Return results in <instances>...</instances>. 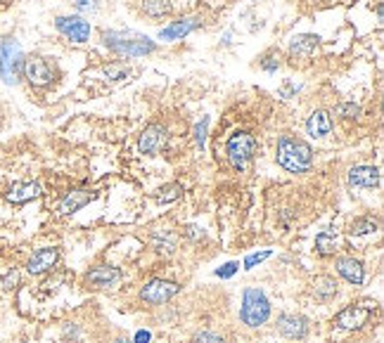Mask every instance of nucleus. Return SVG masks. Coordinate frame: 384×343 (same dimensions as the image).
<instances>
[{
  "label": "nucleus",
  "instance_id": "obj_1",
  "mask_svg": "<svg viewBox=\"0 0 384 343\" xmlns=\"http://www.w3.org/2000/svg\"><path fill=\"white\" fill-rule=\"evenodd\" d=\"M275 159L284 171L289 173H306L313 166V149L308 142L299 140L292 135H282L277 140V152Z\"/></svg>",
  "mask_w": 384,
  "mask_h": 343
},
{
  "label": "nucleus",
  "instance_id": "obj_2",
  "mask_svg": "<svg viewBox=\"0 0 384 343\" xmlns=\"http://www.w3.org/2000/svg\"><path fill=\"white\" fill-rule=\"evenodd\" d=\"M102 43L107 50L123 57H145L157 50L154 41L135 31H102Z\"/></svg>",
  "mask_w": 384,
  "mask_h": 343
},
{
  "label": "nucleus",
  "instance_id": "obj_3",
  "mask_svg": "<svg viewBox=\"0 0 384 343\" xmlns=\"http://www.w3.org/2000/svg\"><path fill=\"white\" fill-rule=\"evenodd\" d=\"M270 317V301L256 286H247L242 291V308H240V320L249 329H256Z\"/></svg>",
  "mask_w": 384,
  "mask_h": 343
},
{
  "label": "nucleus",
  "instance_id": "obj_4",
  "mask_svg": "<svg viewBox=\"0 0 384 343\" xmlns=\"http://www.w3.org/2000/svg\"><path fill=\"white\" fill-rule=\"evenodd\" d=\"M254 152H256V140H254L247 130H235V133L228 137L226 154L235 171H240V173L247 171L254 159Z\"/></svg>",
  "mask_w": 384,
  "mask_h": 343
},
{
  "label": "nucleus",
  "instance_id": "obj_5",
  "mask_svg": "<svg viewBox=\"0 0 384 343\" xmlns=\"http://www.w3.org/2000/svg\"><path fill=\"white\" fill-rule=\"evenodd\" d=\"M24 66L22 46L15 38H0V76L8 85L20 83Z\"/></svg>",
  "mask_w": 384,
  "mask_h": 343
},
{
  "label": "nucleus",
  "instance_id": "obj_6",
  "mask_svg": "<svg viewBox=\"0 0 384 343\" xmlns=\"http://www.w3.org/2000/svg\"><path fill=\"white\" fill-rule=\"evenodd\" d=\"M375 308H377V303L368 301V298H365V301L346 305L342 313L337 315V327L346 329V332H356V329H361V327L368 324L370 315L375 313Z\"/></svg>",
  "mask_w": 384,
  "mask_h": 343
},
{
  "label": "nucleus",
  "instance_id": "obj_7",
  "mask_svg": "<svg viewBox=\"0 0 384 343\" xmlns=\"http://www.w3.org/2000/svg\"><path fill=\"white\" fill-rule=\"evenodd\" d=\"M22 74L34 88H48V85L55 80V71H53L50 62L46 57H41V55H31V57L24 59Z\"/></svg>",
  "mask_w": 384,
  "mask_h": 343
},
{
  "label": "nucleus",
  "instance_id": "obj_8",
  "mask_svg": "<svg viewBox=\"0 0 384 343\" xmlns=\"http://www.w3.org/2000/svg\"><path fill=\"white\" fill-rule=\"evenodd\" d=\"M178 291H181V284L178 282H171V279H152V282H147L140 289V298L145 303L162 305V303H169L173 296H178Z\"/></svg>",
  "mask_w": 384,
  "mask_h": 343
},
{
  "label": "nucleus",
  "instance_id": "obj_9",
  "mask_svg": "<svg viewBox=\"0 0 384 343\" xmlns=\"http://www.w3.org/2000/svg\"><path fill=\"white\" fill-rule=\"evenodd\" d=\"M55 27L64 38H69L71 43H85L90 36V24L83 20V17L69 15V17H57L55 20Z\"/></svg>",
  "mask_w": 384,
  "mask_h": 343
},
{
  "label": "nucleus",
  "instance_id": "obj_10",
  "mask_svg": "<svg viewBox=\"0 0 384 343\" xmlns=\"http://www.w3.org/2000/svg\"><path fill=\"white\" fill-rule=\"evenodd\" d=\"M166 140H169L166 126H162V123H150V126L140 133L138 149L142 154H147V157H154V154H159V149L166 145Z\"/></svg>",
  "mask_w": 384,
  "mask_h": 343
},
{
  "label": "nucleus",
  "instance_id": "obj_11",
  "mask_svg": "<svg viewBox=\"0 0 384 343\" xmlns=\"http://www.w3.org/2000/svg\"><path fill=\"white\" fill-rule=\"evenodd\" d=\"M277 332H280L284 339H292V341H301L306 339L308 334V320L303 315L296 313H284L277 317Z\"/></svg>",
  "mask_w": 384,
  "mask_h": 343
},
{
  "label": "nucleus",
  "instance_id": "obj_12",
  "mask_svg": "<svg viewBox=\"0 0 384 343\" xmlns=\"http://www.w3.org/2000/svg\"><path fill=\"white\" fill-rule=\"evenodd\" d=\"M121 270L119 267H111V265H100V267H92V270L85 272V284H90L92 289H111L121 282Z\"/></svg>",
  "mask_w": 384,
  "mask_h": 343
},
{
  "label": "nucleus",
  "instance_id": "obj_13",
  "mask_svg": "<svg viewBox=\"0 0 384 343\" xmlns=\"http://www.w3.org/2000/svg\"><path fill=\"white\" fill-rule=\"evenodd\" d=\"M60 260V248L57 246H46L39 248V251L31 253L29 263H27V272L29 274H43L48 270H53Z\"/></svg>",
  "mask_w": 384,
  "mask_h": 343
},
{
  "label": "nucleus",
  "instance_id": "obj_14",
  "mask_svg": "<svg viewBox=\"0 0 384 343\" xmlns=\"http://www.w3.org/2000/svg\"><path fill=\"white\" fill-rule=\"evenodd\" d=\"M92 199H95V192H90V190H81V187H78V190H69L57 204V214L71 216V214H76V211H81L83 206H88Z\"/></svg>",
  "mask_w": 384,
  "mask_h": 343
},
{
  "label": "nucleus",
  "instance_id": "obj_15",
  "mask_svg": "<svg viewBox=\"0 0 384 343\" xmlns=\"http://www.w3.org/2000/svg\"><path fill=\"white\" fill-rule=\"evenodd\" d=\"M380 171L375 166H354L349 171V185L356 190H375L380 187Z\"/></svg>",
  "mask_w": 384,
  "mask_h": 343
},
{
  "label": "nucleus",
  "instance_id": "obj_16",
  "mask_svg": "<svg viewBox=\"0 0 384 343\" xmlns=\"http://www.w3.org/2000/svg\"><path fill=\"white\" fill-rule=\"evenodd\" d=\"M43 195V187L39 183H15L8 190V202L10 204H29V202H34V199H39Z\"/></svg>",
  "mask_w": 384,
  "mask_h": 343
},
{
  "label": "nucleus",
  "instance_id": "obj_17",
  "mask_svg": "<svg viewBox=\"0 0 384 343\" xmlns=\"http://www.w3.org/2000/svg\"><path fill=\"white\" fill-rule=\"evenodd\" d=\"M337 272L354 286H361L365 282V267L361 265V260L349 258V255H344V258L337 260Z\"/></svg>",
  "mask_w": 384,
  "mask_h": 343
},
{
  "label": "nucleus",
  "instance_id": "obj_18",
  "mask_svg": "<svg viewBox=\"0 0 384 343\" xmlns=\"http://www.w3.org/2000/svg\"><path fill=\"white\" fill-rule=\"evenodd\" d=\"M320 46V38L318 36H294L292 43H289V55H292L294 59H308L311 55L315 52V48Z\"/></svg>",
  "mask_w": 384,
  "mask_h": 343
},
{
  "label": "nucleus",
  "instance_id": "obj_19",
  "mask_svg": "<svg viewBox=\"0 0 384 343\" xmlns=\"http://www.w3.org/2000/svg\"><path fill=\"white\" fill-rule=\"evenodd\" d=\"M200 27H202V22H197V20H178V22H173L166 29L159 31V38L162 41H181Z\"/></svg>",
  "mask_w": 384,
  "mask_h": 343
},
{
  "label": "nucleus",
  "instance_id": "obj_20",
  "mask_svg": "<svg viewBox=\"0 0 384 343\" xmlns=\"http://www.w3.org/2000/svg\"><path fill=\"white\" fill-rule=\"evenodd\" d=\"M306 130L311 137H325L332 130V116L325 109H315L306 121Z\"/></svg>",
  "mask_w": 384,
  "mask_h": 343
},
{
  "label": "nucleus",
  "instance_id": "obj_21",
  "mask_svg": "<svg viewBox=\"0 0 384 343\" xmlns=\"http://www.w3.org/2000/svg\"><path fill=\"white\" fill-rule=\"evenodd\" d=\"M152 246H154V251L157 253H162V255H173L176 253V248H178V234L176 232H171V230H154L152 232Z\"/></svg>",
  "mask_w": 384,
  "mask_h": 343
},
{
  "label": "nucleus",
  "instance_id": "obj_22",
  "mask_svg": "<svg viewBox=\"0 0 384 343\" xmlns=\"http://www.w3.org/2000/svg\"><path fill=\"white\" fill-rule=\"evenodd\" d=\"M313 294L318 298H323V301L332 298L334 294H337V282H334V277H330V274H320V277H315L313 279Z\"/></svg>",
  "mask_w": 384,
  "mask_h": 343
},
{
  "label": "nucleus",
  "instance_id": "obj_23",
  "mask_svg": "<svg viewBox=\"0 0 384 343\" xmlns=\"http://www.w3.org/2000/svg\"><path fill=\"white\" fill-rule=\"evenodd\" d=\"M102 74L109 80H126L131 76V66H128L126 62H109V64L102 66Z\"/></svg>",
  "mask_w": 384,
  "mask_h": 343
},
{
  "label": "nucleus",
  "instance_id": "obj_24",
  "mask_svg": "<svg viewBox=\"0 0 384 343\" xmlns=\"http://www.w3.org/2000/svg\"><path fill=\"white\" fill-rule=\"evenodd\" d=\"M315 251L320 255H334L337 253V237L332 232H320L315 237Z\"/></svg>",
  "mask_w": 384,
  "mask_h": 343
},
{
  "label": "nucleus",
  "instance_id": "obj_25",
  "mask_svg": "<svg viewBox=\"0 0 384 343\" xmlns=\"http://www.w3.org/2000/svg\"><path fill=\"white\" fill-rule=\"evenodd\" d=\"M142 12L147 17H164L171 12V0H142Z\"/></svg>",
  "mask_w": 384,
  "mask_h": 343
},
{
  "label": "nucleus",
  "instance_id": "obj_26",
  "mask_svg": "<svg viewBox=\"0 0 384 343\" xmlns=\"http://www.w3.org/2000/svg\"><path fill=\"white\" fill-rule=\"evenodd\" d=\"M375 230H377V223H375V220H370V218H358V220L351 223L349 234H351V237H361V234L375 232Z\"/></svg>",
  "mask_w": 384,
  "mask_h": 343
},
{
  "label": "nucleus",
  "instance_id": "obj_27",
  "mask_svg": "<svg viewBox=\"0 0 384 343\" xmlns=\"http://www.w3.org/2000/svg\"><path fill=\"white\" fill-rule=\"evenodd\" d=\"M181 195H183V187L181 185H166V187L159 190L157 202L169 204V202H176V199H181Z\"/></svg>",
  "mask_w": 384,
  "mask_h": 343
},
{
  "label": "nucleus",
  "instance_id": "obj_28",
  "mask_svg": "<svg viewBox=\"0 0 384 343\" xmlns=\"http://www.w3.org/2000/svg\"><path fill=\"white\" fill-rule=\"evenodd\" d=\"M337 116H342L346 118V121H356L358 116H361V107H358L356 102H342V104H337Z\"/></svg>",
  "mask_w": 384,
  "mask_h": 343
},
{
  "label": "nucleus",
  "instance_id": "obj_29",
  "mask_svg": "<svg viewBox=\"0 0 384 343\" xmlns=\"http://www.w3.org/2000/svg\"><path fill=\"white\" fill-rule=\"evenodd\" d=\"M277 66H280V52H277V50H270V52H266L263 59H261L263 71H277Z\"/></svg>",
  "mask_w": 384,
  "mask_h": 343
},
{
  "label": "nucleus",
  "instance_id": "obj_30",
  "mask_svg": "<svg viewBox=\"0 0 384 343\" xmlns=\"http://www.w3.org/2000/svg\"><path fill=\"white\" fill-rule=\"evenodd\" d=\"M207 128H209V118L204 116L200 123L195 126V145L204 149V145H207Z\"/></svg>",
  "mask_w": 384,
  "mask_h": 343
},
{
  "label": "nucleus",
  "instance_id": "obj_31",
  "mask_svg": "<svg viewBox=\"0 0 384 343\" xmlns=\"http://www.w3.org/2000/svg\"><path fill=\"white\" fill-rule=\"evenodd\" d=\"M192 343H226V341H223V336L214 334V332H197Z\"/></svg>",
  "mask_w": 384,
  "mask_h": 343
},
{
  "label": "nucleus",
  "instance_id": "obj_32",
  "mask_svg": "<svg viewBox=\"0 0 384 343\" xmlns=\"http://www.w3.org/2000/svg\"><path fill=\"white\" fill-rule=\"evenodd\" d=\"M74 8L78 12H83V15H88V12L97 10V0H74Z\"/></svg>",
  "mask_w": 384,
  "mask_h": 343
},
{
  "label": "nucleus",
  "instance_id": "obj_33",
  "mask_svg": "<svg viewBox=\"0 0 384 343\" xmlns=\"http://www.w3.org/2000/svg\"><path fill=\"white\" fill-rule=\"evenodd\" d=\"M266 258H270V251H261V253H252V255H247V260H245V270H252L256 263H261V260Z\"/></svg>",
  "mask_w": 384,
  "mask_h": 343
},
{
  "label": "nucleus",
  "instance_id": "obj_34",
  "mask_svg": "<svg viewBox=\"0 0 384 343\" xmlns=\"http://www.w3.org/2000/svg\"><path fill=\"white\" fill-rule=\"evenodd\" d=\"M183 234L188 237V239H192V241H200L202 237H204V230L197 227V225H188V227L183 230Z\"/></svg>",
  "mask_w": 384,
  "mask_h": 343
},
{
  "label": "nucleus",
  "instance_id": "obj_35",
  "mask_svg": "<svg viewBox=\"0 0 384 343\" xmlns=\"http://www.w3.org/2000/svg\"><path fill=\"white\" fill-rule=\"evenodd\" d=\"M238 263H226L221 267V270H216V274H219V277H233L235 272H238Z\"/></svg>",
  "mask_w": 384,
  "mask_h": 343
},
{
  "label": "nucleus",
  "instance_id": "obj_36",
  "mask_svg": "<svg viewBox=\"0 0 384 343\" xmlns=\"http://www.w3.org/2000/svg\"><path fill=\"white\" fill-rule=\"evenodd\" d=\"M296 90H299V88H296V85H292V83H284V85H282V90H280V97H284V99L292 97Z\"/></svg>",
  "mask_w": 384,
  "mask_h": 343
},
{
  "label": "nucleus",
  "instance_id": "obj_37",
  "mask_svg": "<svg viewBox=\"0 0 384 343\" xmlns=\"http://www.w3.org/2000/svg\"><path fill=\"white\" fill-rule=\"evenodd\" d=\"M150 339H152V334L150 332H145V329H140V332H135V343H150Z\"/></svg>",
  "mask_w": 384,
  "mask_h": 343
},
{
  "label": "nucleus",
  "instance_id": "obj_38",
  "mask_svg": "<svg viewBox=\"0 0 384 343\" xmlns=\"http://www.w3.org/2000/svg\"><path fill=\"white\" fill-rule=\"evenodd\" d=\"M17 282V272H12L8 279H5V289H12V284Z\"/></svg>",
  "mask_w": 384,
  "mask_h": 343
},
{
  "label": "nucleus",
  "instance_id": "obj_39",
  "mask_svg": "<svg viewBox=\"0 0 384 343\" xmlns=\"http://www.w3.org/2000/svg\"><path fill=\"white\" fill-rule=\"evenodd\" d=\"M114 343H128V341H114Z\"/></svg>",
  "mask_w": 384,
  "mask_h": 343
}]
</instances>
